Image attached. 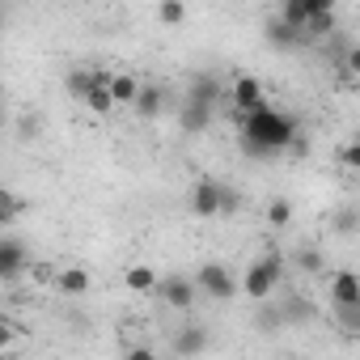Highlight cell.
I'll return each mask as SVG.
<instances>
[{"label":"cell","mask_w":360,"mask_h":360,"mask_svg":"<svg viewBox=\"0 0 360 360\" xmlns=\"http://www.w3.org/2000/svg\"><path fill=\"white\" fill-rule=\"evenodd\" d=\"M335 64H339V72H343V77L360 81V47H343V60H335Z\"/></svg>","instance_id":"29"},{"label":"cell","mask_w":360,"mask_h":360,"mask_svg":"<svg viewBox=\"0 0 360 360\" xmlns=\"http://www.w3.org/2000/svg\"><path fill=\"white\" fill-rule=\"evenodd\" d=\"M330 305H335V326L360 335V301H330Z\"/></svg>","instance_id":"19"},{"label":"cell","mask_w":360,"mask_h":360,"mask_svg":"<svg viewBox=\"0 0 360 360\" xmlns=\"http://www.w3.org/2000/svg\"><path fill=\"white\" fill-rule=\"evenodd\" d=\"M305 5H309V18L314 13H335V0H305Z\"/></svg>","instance_id":"33"},{"label":"cell","mask_w":360,"mask_h":360,"mask_svg":"<svg viewBox=\"0 0 360 360\" xmlns=\"http://www.w3.org/2000/svg\"><path fill=\"white\" fill-rule=\"evenodd\" d=\"M102 77H106V72H98V68H72V72L64 77V89H68V98L85 102V98H89V89H94Z\"/></svg>","instance_id":"11"},{"label":"cell","mask_w":360,"mask_h":360,"mask_svg":"<svg viewBox=\"0 0 360 360\" xmlns=\"http://www.w3.org/2000/svg\"><path fill=\"white\" fill-rule=\"evenodd\" d=\"M85 106H89L94 115H110V110L119 106V102H115V94H110V72H106V77H102V81H98V85L89 89V98H85Z\"/></svg>","instance_id":"16"},{"label":"cell","mask_w":360,"mask_h":360,"mask_svg":"<svg viewBox=\"0 0 360 360\" xmlns=\"http://www.w3.org/2000/svg\"><path fill=\"white\" fill-rule=\"evenodd\" d=\"M280 18L292 22V26H305V22H309V5H305V0H284V5H280Z\"/></svg>","instance_id":"26"},{"label":"cell","mask_w":360,"mask_h":360,"mask_svg":"<svg viewBox=\"0 0 360 360\" xmlns=\"http://www.w3.org/2000/svg\"><path fill=\"white\" fill-rule=\"evenodd\" d=\"M195 284H200V292L212 297V301H229V297H238V280H233V271L221 267V263H204V267L195 271Z\"/></svg>","instance_id":"3"},{"label":"cell","mask_w":360,"mask_h":360,"mask_svg":"<svg viewBox=\"0 0 360 360\" xmlns=\"http://www.w3.org/2000/svg\"><path fill=\"white\" fill-rule=\"evenodd\" d=\"M26 263H30V255H26L22 238H5V242H0V276H5V280H13Z\"/></svg>","instance_id":"8"},{"label":"cell","mask_w":360,"mask_h":360,"mask_svg":"<svg viewBox=\"0 0 360 360\" xmlns=\"http://www.w3.org/2000/svg\"><path fill=\"white\" fill-rule=\"evenodd\" d=\"M39 131H43V119H39V115H26V119H22V136L30 140V136H39Z\"/></svg>","instance_id":"32"},{"label":"cell","mask_w":360,"mask_h":360,"mask_svg":"<svg viewBox=\"0 0 360 360\" xmlns=\"http://www.w3.org/2000/svg\"><path fill=\"white\" fill-rule=\"evenodd\" d=\"M131 110H136V119L153 123V119H157V115L165 110V89H161V85H140V94H136Z\"/></svg>","instance_id":"10"},{"label":"cell","mask_w":360,"mask_h":360,"mask_svg":"<svg viewBox=\"0 0 360 360\" xmlns=\"http://www.w3.org/2000/svg\"><path fill=\"white\" fill-rule=\"evenodd\" d=\"M330 301H360V276L356 271H335L330 276Z\"/></svg>","instance_id":"15"},{"label":"cell","mask_w":360,"mask_h":360,"mask_svg":"<svg viewBox=\"0 0 360 360\" xmlns=\"http://www.w3.org/2000/svg\"><path fill=\"white\" fill-rule=\"evenodd\" d=\"M297 267H301V271H309V276H318V271L326 267V259H322V250L301 246V250H297Z\"/></svg>","instance_id":"25"},{"label":"cell","mask_w":360,"mask_h":360,"mask_svg":"<svg viewBox=\"0 0 360 360\" xmlns=\"http://www.w3.org/2000/svg\"><path fill=\"white\" fill-rule=\"evenodd\" d=\"M339 165H347V169H356V174H360V144L339 148Z\"/></svg>","instance_id":"31"},{"label":"cell","mask_w":360,"mask_h":360,"mask_svg":"<svg viewBox=\"0 0 360 360\" xmlns=\"http://www.w3.org/2000/svg\"><path fill=\"white\" fill-rule=\"evenodd\" d=\"M280 309H284V322H288V326H301V322L314 318V305H309L305 297H297V292H288V297L280 301Z\"/></svg>","instance_id":"18"},{"label":"cell","mask_w":360,"mask_h":360,"mask_svg":"<svg viewBox=\"0 0 360 360\" xmlns=\"http://www.w3.org/2000/svg\"><path fill=\"white\" fill-rule=\"evenodd\" d=\"M123 284L131 288V292H157V271L153 267H144V263H136V267H127V276H123Z\"/></svg>","instance_id":"17"},{"label":"cell","mask_w":360,"mask_h":360,"mask_svg":"<svg viewBox=\"0 0 360 360\" xmlns=\"http://www.w3.org/2000/svg\"><path fill=\"white\" fill-rule=\"evenodd\" d=\"M288 153L305 157V153H309V136H301V131H297V136H292V144H288Z\"/></svg>","instance_id":"34"},{"label":"cell","mask_w":360,"mask_h":360,"mask_svg":"<svg viewBox=\"0 0 360 360\" xmlns=\"http://www.w3.org/2000/svg\"><path fill=\"white\" fill-rule=\"evenodd\" d=\"M267 98H263V81L259 77H250V72H242L238 81H233V106L238 110H255V106H263Z\"/></svg>","instance_id":"9"},{"label":"cell","mask_w":360,"mask_h":360,"mask_svg":"<svg viewBox=\"0 0 360 360\" xmlns=\"http://www.w3.org/2000/svg\"><path fill=\"white\" fill-rule=\"evenodd\" d=\"M169 347H174L178 356H200V352L208 347V330H204V326H183V330L174 335Z\"/></svg>","instance_id":"13"},{"label":"cell","mask_w":360,"mask_h":360,"mask_svg":"<svg viewBox=\"0 0 360 360\" xmlns=\"http://www.w3.org/2000/svg\"><path fill=\"white\" fill-rule=\"evenodd\" d=\"M157 22L161 26H183L187 22V5H183V0H161V5H157Z\"/></svg>","instance_id":"22"},{"label":"cell","mask_w":360,"mask_h":360,"mask_svg":"<svg viewBox=\"0 0 360 360\" xmlns=\"http://www.w3.org/2000/svg\"><path fill=\"white\" fill-rule=\"evenodd\" d=\"M157 297H161L169 309H191L195 297H200V284L187 280V276H165V280L157 284Z\"/></svg>","instance_id":"4"},{"label":"cell","mask_w":360,"mask_h":360,"mask_svg":"<svg viewBox=\"0 0 360 360\" xmlns=\"http://www.w3.org/2000/svg\"><path fill=\"white\" fill-rule=\"evenodd\" d=\"M267 225H271V229L292 225V204H288V200H271V204H267Z\"/></svg>","instance_id":"23"},{"label":"cell","mask_w":360,"mask_h":360,"mask_svg":"<svg viewBox=\"0 0 360 360\" xmlns=\"http://www.w3.org/2000/svg\"><path fill=\"white\" fill-rule=\"evenodd\" d=\"M263 39H267L276 51H297V47L314 43V39L305 34V26H292V22H284V18H271V22L263 26Z\"/></svg>","instance_id":"5"},{"label":"cell","mask_w":360,"mask_h":360,"mask_svg":"<svg viewBox=\"0 0 360 360\" xmlns=\"http://www.w3.org/2000/svg\"><path fill=\"white\" fill-rule=\"evenodd\" d=\"M330 229H335L339 238H356V233H360V208H356V204L339 208V212L330 217Z\"/></svg>","instance_id":"20"},{"label":"cell","mask_w":360,"mask_h":360,"mask_svg":"<svg viewBox=\"0 0 360 360\" xmlns=\"http://www.w3.org/2000/svg\"><path fill=\"white\" fill-rule=\"evenodd\" d=\"M208 123H212V102L187 98V102H183V115H178V127H183L187 136H200Z\"/></svg>","instance_id":"7"},{"label":"cell","mask_w":360,"mask_h":360,"mask_svg":"<svg viewBox=\"0 0 360 360\" xmlns=\"http://www.w3.org/2000/svg\"><path fill=\"white\" fill-rule=\"evenodd\" d=\"M305 34H309V39H326V34H335V13H314V18L305 22Z\"/></svg>","instance_id":"24"},{"label":"cell","mask_w":360,"mask_h":360,"mask_svg":"<svg viewBox=\"0 0 360 360\" xmlns=\"http://www.w3.org/2000/svg\"><path fill=\"white\" fill-rule=\"evenodd\" d=\"M22 212H26V200H22L18 191H5V208H0V225H13Z\"/></svg>","instance_id":"27"},{"label":"cell","mask_w":360,"mask_h":360,"mask_svg":"<svg viewBox=\"0 0 360 360\" xmlns=\"http://www.w3.org/2000/svg\"><path fill=\"white\" fill-rule=\"evenodd\" d=\"M280 276H284V263H280V255L271 250V255H263L259 263H250V267H246V276H242V292L259 305V301H267V297L276 292Z\"/></svg>","instance_id":"2"},{"label":"cell","mask_w":360,"mask_h":360,"mask_svg":"<svg viewBox=\"0 0 360 360\" xmlns=\"http://www.w3.org/2000/svg\"><path fill=\"white\" fill-rule=\"evenodd\" d=\"M221 187H225V183H212V178H200V183L191 187V212H195V217H204V221L221 217Z\"/></svg>","instance_id":"6"},{"label":"cell","mask_w":360,"mask_h":360,"mask_svg":"<svg viewBox=\"0 0 360 360\" xmlns=\"http://www.w3.org/2000/svg\"><path fill=\"white\" fill-rule=\"evenodd\" d=\"M288 322H284V309H280V301H259V314H255V330L259 335H280Z\"/></svg>","instance_id":"12"},{"label":"cell","mask_w":360,"mask_h":360,"mask_svg":"<svg viewBox=\"0 0 360 360\" xmlns=\"http://www.w3.org/2000/svg\"><path fill=\"white\" fill-rule=\"evenodd\" d=\"M89 284H94V280H89V271H81V267H64V271L56 276V288L68 292V297H85Z\"/></svg>","instance_id":"14"},{"label":"cell","mask_w":360,"mask_h":360,"mask_svg":"<svg viewBox=\"0 0 360 360\" xmlns=\"http://www.w3.org/2000/svg\"><path fill=\"white\" fill-rule=\"evenodd\" d=\"M217 94H221L217 77H200V81L191 85V94H187V98H200V102H217Z\"/></svg>","instance_id":"28"},{"label":"cell","mask_w":360,"mask_h":360,"mask_svg":"<svg viewBox=\"0 0 360 360\" xmlns=\"http://www.w3.org/2000/svg\"><path fill=\"white\" fill-rule=\"evenodd\" d=\"M110 94H115V102H119V106H131V102H136V94H140V81H136V77H127V72H115V77H110Z\"/></svg>","instance_id":"21"},{"label":"cell","mask_w":360,"mask_h":360,"mask_svg":"<svg viewBox=\"0 0 360 360\" xmlns=\"http://www.w3.org/2000/svg\"><path fill=\"white\" fill-rule=\"evenodd\" d=\"M297 131H301V123H297L288 110H276L271 102H263V106H255V110L242 115V148H246L250 157L284 153Z\"/></svg>","instance_id":"1"},{"label":"cell","mask_w":360,"mask_h":360,"mask_svg":"<svg viewBox=\"0 0 360 360\" xmlns=\"http://www.w3.org/2000/svg\"><path fill=\"white\" fill-rule=\"evenodd\" d=\"M238 208H242V195L233 187H221V217H233Z\"/></svg>","instance_id":"30"}]
</instances>
